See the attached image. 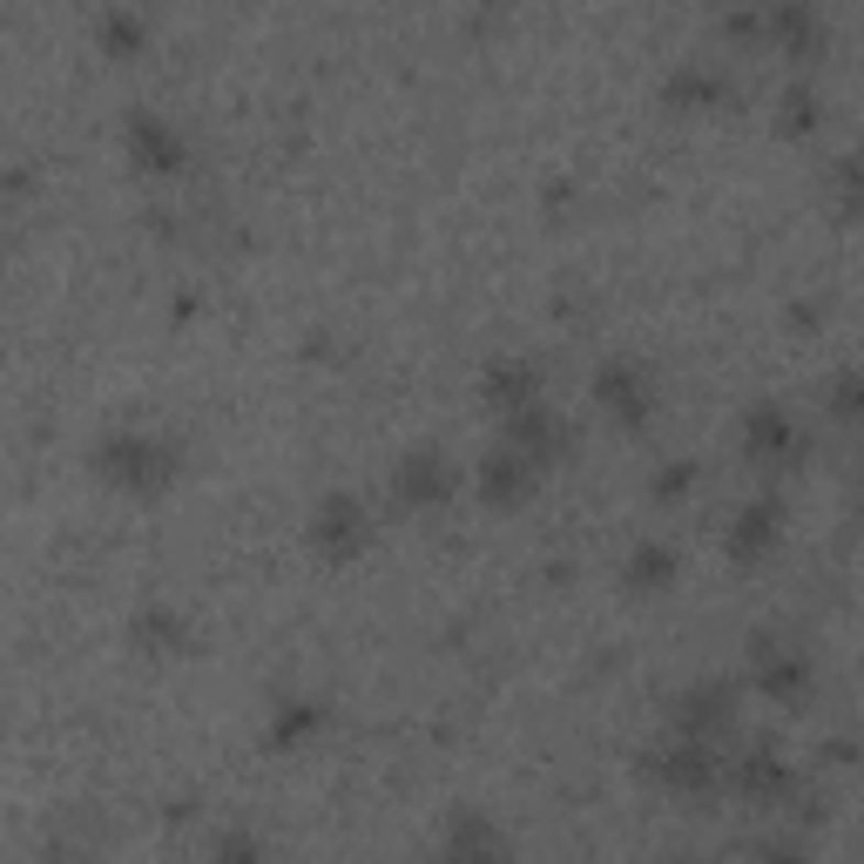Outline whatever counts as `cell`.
<instances>
[{
  "mask_svg": "<svg viewBox=\"0 0 864 864\" xmlns=\"http://www.w3.org/2000/svg\"><path fill=\"white\" fill-rule=\"evenodd\" d=\"M439 480H446V467L439 460H413V467H405V500H439Z\"/></svg>",
  "mask_w": 864,
  "mask_h": 864,
  "instance_id": "cell-1",
  "label": "cell"
}]
</instances>
